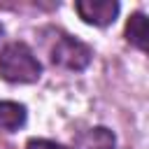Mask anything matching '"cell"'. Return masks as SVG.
I'll return each instance as SVG.
<instances>
[{
	"label": "cell",
	"mask_w": 149,
	"mask_h": 149,
	"mask_svg": "<svg viewBox=\"0 0 149 149\" xmlns=\"http://www.w3.org/2000/svg\"><path fill=\"white\" fill-rule=\"evenodd\" d=\"M0 77L9 84H35L42 77V63L26 42H9L0 51Z\"/></svg>",
	"instance_id": "cell-1"
},
{
	"label": "cell",
	"mask_w": 149,
	"mask_h": 149,
	"mask_svg": "<svg viewBox=\"0 0 149 149\" xmlns=\"http://www.w3.org/2000/svg\"><path fill=\"white\" fill-rule=\"evenodd\" d=\"M91 58H93V49L86 42H81V40H77V37H72L63 30H56L54 42L49 44L51 65L68 70V72H81V70L88 68Z\"/></svg>",
	"instance_id": "cell-2"
},
{
	"label": "cell",
	"mask_w": 149,
	"mask_h": 149,
	"mask_svg": "<svg viewBox=\"0 0 149 149\" xmlns=\"http://www.w3.org/2000/svg\"><path fill=\"white\" fill-rule=\"evenodd\" d=\"M119 2L116 0H79L74 2V12L79 19L95 28H107L119 16Z\"/></svg>",
	"instance_id": "cell-3"
},
{
	"label": "cell",
	"mask_w": 149,
	"mask_h": 149,
	"mask_svg": "<svg viewBox=\"0 0 149 149\" xmlns=\"http://www.w3.org/2000/svg\"><path fill=\"white\" fill-rule=\"evenodd\" d=\"M72 149H116V137L105 126H93L72 137Z\"/></svg>",
	"instance_id": "cell-4"
},
{
	"label": "cell",
	"mask_w": 149,
	"mask_h": 149,
	"mask_svg": "<svg viewBox=\"0 0 149 149\" xmlns=\"http://www.w3.org/2000/svg\"><path fill=\"white\" fill-rule=\"evenodd\" d=\"M26 105L14 100H0V133H16L26 126Z\"/></svg>",
	"instance_id": "cell-5"
},
{
	"label": "cell",
	"mask_w": 149,
	"mask_h": 149,
	"mask_svg": "<svg viewBox=\"0 0 149 149\" xmlns=\"http://www.w3.org/2000/svg\"><path fill=\"white\" fill-rule=\"evenodd\" d=\"M147 35H149L147 16H144L142 12L130 14V19H128V23H126V40H128V44H133V47L140 49V51H147Z\"/></svg>",
	"instance_id": "cell-6"
},
{
	"label": "cell",
	"mask_w": 149,
	"mask_h": 149,
	"mask_svg": "<svg viewBox=\"0 0 149 149\" xmlns=\"http://www.w3.org/2000/svg\"><path fill=\"white\" fill-rule=\"evenodd\" d=\"M26 149H70V147H63L54 140H44V137H30L26 142Z\"/></svg>",
	"instance_id": "cell-7"
},
{
	"label": "cell",
	"mask_w": 149,
	"mask_h": 149,
	"mask_svg": "<svg viewBox=\"0 0 149 149\" xmlns=\"http://www.w3.org/2000/svg\"><path fill=\"white\" fill-rule=\"evenodd\" d=\"M2 35H5V28H2V23H0V40H2Z\"/></svg>",
	"instance_id": "cell-8"
}]
</instances>
